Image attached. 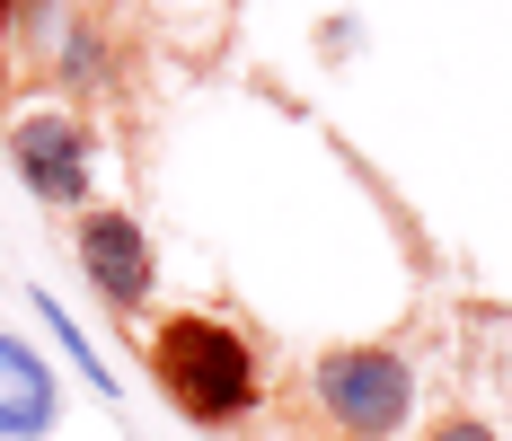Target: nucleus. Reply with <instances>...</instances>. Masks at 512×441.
Listing matches in <instances>:
<instances>
[{"mask_svg": "<svg viewBox=\"0 0 512 441\" xmlns=\"http://www.w3.org/2000/svg\"><path fill=\"white\" fill-rule=\"evenodd\" d=\"M151 380L159 397L186 415V424H248L265 380H256V344L230 327V318H204V309H186V318H159L151 327Z\"/></svg>", "mask_w": 512, "mask_h": 441, "instance_id": "obj_1", "label": "nucleus"}, {"mask_svg": "<svg viewBox=\"0 0 512 441\" xmlns=\"http://www.w3.org/2000/svg\"><path fill=\"white\" fill-rule=\"evenodd\" d=\"M318 415L336 424L345 441H380L407 424L415 406V371L389 353V344H336V353H318Z\"/></svg>", "mask_w": 512, "mask_h": 441, "instance_id": "obj_2", "label": "nucleus"}, {"mask_svg": "<svg viewBox=\"0 0 512 441\" xmlns=\"http://www.w3.org/2000/svg\"><path fill=\"white\" fill-rule=\"evenodd\" d=\"M9 159H18V177L45 203H80L89 195V133H80L71 115H18V124H9Z\"/></svg>", "mask_w": 512, "mask_h": 441, "instance_id": "obj_3", "label": "nucleus"}, {"mask_svg": "<svg viewBox=\"0 0 512 441\" xmlns=\"http://www.w3.org/2000/svg\"><path fill=\"white\" fill-rule=\"evenodd\" d=\"M80 265H89L106 309H142L151 300V239H142L133 212H89L80 221Z\"/></svg>", "mask_w": 512, "mask_h": 441, "instance_id": "obj_4", "label": "nucleus"}, {"mask_svg": "<svg viewBox=\"0 0 512 441\" xmlns=\"http://www.w3.org/2000/svg\"><path fill=\"white\" fill-rule=\"evenodd\" d=\"M53 424V380L18 336H0V441H36Z\"/></svg>", "mask_w": 512, "mask_h": 441, "instance_id": "obj_5", "label": "nucleus"}, {"mask_svg": "<svg viewBox=\"0 0 512 441\" xmlns=\"http://www.w3.org/2000/svg\"><path fill=\"white\" fill-rule=\"evenodd\" d=\"M424 441H495V433H486L477 415H442V424H433V433H424Z\"/></svg>", "mask_w": 512, "mask_h": 441, "instance_id": "obj_6", "label": "nucleus"}, {"mask_svg": "<svg viewBox=\"0 0 512 441\" xmlns=\"http://www.w3.org/2000/svg\"><path fill=\"white\" fill-rule=\"evenodd\" d=\"M9 18H18V0H0V27H9Z\"/></svg>", "mask_w": 512, "mask_h": 441, "instance_id": "obj_7", "label": "nucleus"}]
</instances>
